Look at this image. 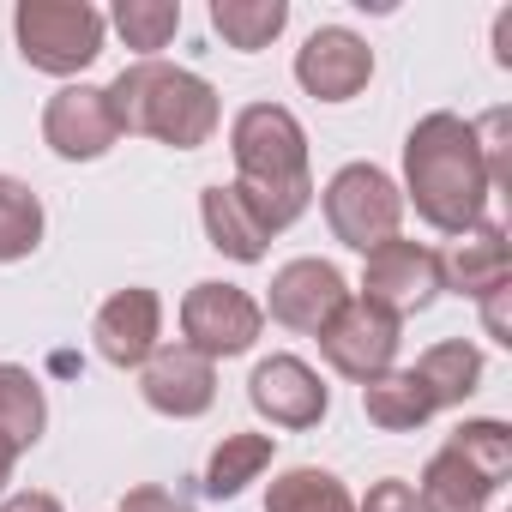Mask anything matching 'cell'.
Returning <instances> with one entry per match:
<instances>
[{"mask_svg": "<svg viewBox=\"0 0 512 512\" xmlns=\"http://www.w3.org/2000/svg\"><path fill=\"white\" fill-rule=\"evenodd\" d=\"M404 211L416 205V217L440 235H464L470 223H482L488 211V169L476 151V127L452 109L422 115L404 133Z\"/></svg>", "mask_w": 512, "mask_h": 512, "instance_id": "1", "label": "cell"}, {"mask_svg": "<svg viewBox=\"0 0 512 512\" xmlns=\"http://www.w3.org/2000/svg\"><path fill=\"white\" fill-rule=\"evenodd\" d=\"M229 157L235 187L260 211V223L278 235L314 205V169H308V133L284 103H247L229 121Z\"/></svg>", "mask_w": 512, "mask_h": 512, "instance_id": "2", "label": "cell"}, {"mask_svg": "<svg viewBox=\"0 0 512 512\" xmlns=\"http://www.w3.org/2000/svg\"><path fill=\"white\" fill-rule=\"evenodd\" d=\"M109 115L121 133L133 139H157L169 151H199L211 145V133L223 127V103L217 85L199 79L193 67H169V61H133L121 67L109 85Z\"/></svg>", "mask_w": 512, "mask_h": 512, "instance_id": "3", "label": "cell"}, {"mask_svg": "<svg viewBox=\"0 0 512 512\" xmlns=\"http://www.w3.org/2000/svg\"><path fill=\"white\" fill-rule=\"evenodd\" d=\"M13 37H19L25 67H37L49 79H73L103 55L109 19L91 7V0H19Z\"/></svg>", "mask_w": 512, "mask_h": 512, "instance_id": "4", "label": "cell"}, {"mask_svg": "<svg viewBox=\"0 0 512 512\" xmlns=\"http://www.w3.org/2000/svg\"><path fill=\"white\" fill-rule=\"evenodd\" d=\"M320 211H326L332 235L356 253H374V247L398 241V229H404V193L380 163H344L326 181Z\"/></svg>", "mask_w": 512, "mask_h": 512, "instance_id": "5", "label": "cell"}, {"mask_svg": "<svg viewBox=\"0 0 512 512\" xmlns=\"http://www.w3.org/2000/svg\"><path fill=\"white\" fill-rule=\"evenodd\" d=\"M266 332V308L253 302L241 284H223V278H205L181 296V344L211 356V362H229V356H247Z\"/></svg>", "mask_w": 512, "mask_h": 512, "instance_id": "6", "label": "cell"}, {"mask_svg": "<svg viewBox=\"0 0 512 512\" xmlns=\"http://www.w3.org/2000/svg\"><path fill=\"white\" fill-rule=\"evenodd\" d=\"M320 356H326V368L332 374H344V380H356V386H368L374 374H386V368H398V344H404V320H392L386 308H374V302H362V296H350L320 332Z\"/></svg>", "mask_w": 512, "mask_h": 512, "instance_id": "7", "label": "cell"}, {"mask_svg": "<svg viewBox=\"0 0 512 512\" xmlns=\"http://www.w3.org/2000/svg\"><path fill=\"white\" fill-rule=\"evenodd\" d=\"M440 296V253L422 241H386L374 253H362V302L386 308L392 320H410L422 308H434Z\"/></svg>", "mask_w": 512, "mask_h": 512, "instance_id": "8", "label": "cell"}, {"mask_svg": "<svg viewBox=\"0 0 512 512\" xmlns=\"http://www.w3.org/2000/svg\"><path fill=\"white\" fill-rule=\"evenodd\" d=\"M247 404L260 410L272 428H290V434H302V428H320L326 422V410H332V386L320 380V368H308L302 356H266V362H253V374H247Z\"/></svg>", "mask_w": 512, "mask_h": 512, "instance_id": "9", "label": "cell"}, {"mask_svg": "<svg viewBox=\"0 0 512 512\" xmlns=\"http://www.w3.org/2000/svg\"><path fill=\"white\" fill-rule=\"evenodd\" d=\"M368 79H374V49L350 25H320L296 49V85L320 103H350L368 91Z\"/></svg>", "mask_w": 512, "mask_h": 512, "instance_id": "10", "label": "cell"}, {"mask_svg": "<svg viewBox=\"0 0 512 512\" xmlns=\"http://www.w3.org/2000/svg\"><path fill=\"white\" fill-rule=\"evenodd\" d=\"M121 139L115 115H109V97L103 85H61L43 109V145L61 157V163H97L109 157Z\"/></svg>", "mask_w": 512, "mask_h": 512, "instance_id": "11", "label": "cell"}, {"mask_svg": "<svg viewBox=\"0 0 512 512\" xmlns=\"http://www.w3.org/2000/svg\"><path fill=\"white\" fill-rule=\"evenodd\" d=\"M139 398L169 422H193L217 404V362L187 344H157L139 368Z\"/></svg>", "mask_w": 512, "mask_h": 512, "instance_id": "12", "label": "cell"}, {"mask_svg": "<svg viewBox=\"0 0 512 512\" xmlns=\"http://www.w3.org/2000/svg\"><path fill=\"white\" fill-rule=\"evenodd\" d=\"M344 302H350V284H344V272H338L332 260H290V266L272 272V296H266L260 308H266L278 326L314 338Z\"/></svg>", "mask_w": 512, "mask_h": 512, "instance_id": "13", "label": "cell"}, {"mask_svg": "<svg viewBox=\"0 0 512 512\" xmlns=\"http://www.w3.org/2000/svg\"><path fill=\"white\" fill-rule=\"evenodd\" d=\"M91 338H97V356H103L109 368H145L151 350L163 344V296L145 290V284L115 290V296L97 308Z\"/></svg>", "mask_w": 512, "mask_h": 512, "instance_id": "14", "label": "cell"}, {"mask_svg": "<svg viewBox=\"0 0 512 512\" xmlns=\"http://www.w3.org/2000/svg\"><path fill=\"white\" fill-rule=\"evenodd\" d=\"M500 284H512V247H506V229L482 217L464 235H452V247L440 253V290H452L464 302H482Z\"/></svg>", "mask_w": 512, "mask_h": 512, "instance_id": "15", "label": "cell"}, {"mask_svg": "<svg viewBox=\"0 0 512 512\" xmlns=\"http://www.w3.org/2000/svg\"><path fill=\"white\" fill-rule=\"evenodd\" d=\"M199 223H205V241L223 253V260H235V266H260L266 247H272V229L260 223V211L241 199L235 181H217V187L199 193Z\"/></svg>", "mask_w": 512, "mask_h": 512, "instance_id": "16", "label": "cell"}, {"mask_svg": "<svg viewBox=\"0 0 512 512\" xmlns=\"http://www.w3.org/2000/svg\"><path fill=\"white\" fill-rule=\"evenodd\" d=\"M272 458H278V434H253V428L223 434V440L211 446V458H205L199 488H205L211 500H235L247 482H260V476L272 470Z\"/></svg>", "mask_w": 512, "mask_h": 512, "instance_id": "17", "label": "cell"}, {"mask_svg": "<svg viewBox=\"0 0 512 512\" xmlns=\"http://www.w3.org/2000/svg\"><path fill=\"white\" fill-rule=\"evenodd\" d=\"M410 374L428 386L434 410H458V404L476 398V386H482V350L464 344V338H446V344H428Z\"/></svg>", "mask_w": 512, "mask_h": 512, "instance_id": "18", "label": "cell"}, {"mask_svg": "<svg viewBox=\"0 0 512 512\" xmlns=\"http://www.w3.org/2000/svg\"><path fill=\"white\" fill-rule=\"evenodd\" d=\"M362 416L374 428H386V434H416L434 416V398L410 368H386V374H374L362 386Z\"/></svg>", "mask_w": 512, "mask_h": 512, "instance_id": "19", "label": "cell"}, {"mask_svg": "<svg viewBox=\"0 0 512 512\" xmlns=\"http://www.w3.org/2000/svg\"><path fill=\"white\" fill-rule=\"evenodd\" d=\"M49 428V398H43V380L19 362H0V440H7L19 458L43 440Z\"/></svg>", "mask_w": 512, "mask_h": 512, "instance_id": "20", "label": "cell"}, {"mask_svg": "<svg viewBox=\"0 0 512 512\" xmlns=\"http://www.w3.org/2000/svg\"><path fill=\"white\" fill-rule=\"evenodd\" d=\"M410 488H416L422 512H488V500H494V488L446 446L422 464V482H410Z\"/></svg>", "mask_w": 512, "mask_h": 512, "instance_id": "21", "label": "cell"}, {"mask_svg": "<svg viewBox=\"0 0 512 512\" xmlns=\"http://www.w3.org/2000/svg\"><path fill=\"white\" fill-rule=\"evenodd\" d=\"M284 25H290V0H211V31L241 55L272 49Z\"/></svg>", "mask_w": 512, "mask_h": 512, "instance_id": "22", "label": "cell"}, {"mask_svg": "<svg viewBox=\"0 0 512 512\" xmlns=\"http://www.w3.org/2000/svg\"><path fill=\"white\" fill-rule=\"evenodd\" d=\"M266 512H356L350 488L320 464H290L266 488Z\"/></svg>", "mask_w": 512, "mask_h": 512, "instance_id": "23", "label": "cell"}, {"mask_svg": "<svg viewBox=\"0 0 512 512\" xmlns=\"http://www.w3.org/2000/svg\"><path fill=\"white\" fill-rule=\"evenodd\" d=\"M43 199L31 193V181L19 175H0V266H13V260H31V253L43 247Z\"/></svg>", "mask_w": 512, "mask_h": 512, "instance_id": "24", "label": "cell"}, {"mask_svg": "<svg viewBox=\"0 0 512 512\" xmlns=\"http://www.w3.org/2000/svg\"><path fill=\"white\" fill-rule=\"evenodd\" d=\"M446 452H458L488 488H506V476H512V428H506L500 416H470V422H458V428L446 434Z\"/></svg>", "mask_w": 512, "mask_h": 512, "instance_id": "25", "label": "cell"}, {"mask_svg": "<svg viewBox=\"0 0 512 512\" xmlns=\"http://www.w3.org/2000/svg\"><path fill=\"white\" fill-rule=\"evenodd\" d=\"M109 25L121 31V43H127L139 61H163V49H169L175 31H181V0H115Z\"/></svg>", "mask_w": 512, "mask_h": 512, "instance_id": "26", "label": "cell"}, {"mask_svg": "<svg viewBox=\"0 0 512 512\" xmlns=\"http://www.w3.org/2000/svg\"><path fill=\"white\" fill-rule=\"evenodd\" d=\"M470 127H476V151H482L488 187H494V193L512 187V157H506V127H512V115H506V109H488V115L470 121Z\"/></svg>", "mask_w": 512, "mask_h": 512, "instance_id": "27", "label": "cell"}, {"mask_svg": "<svg viewBox=\"0 0 512 512\" xmlns=\"http://www.w3.org/2000/svg\"><path fill=\"white\" fill-rule=\"evenodd\" d=\"M356 512H422V506H416V488H410L404 476H380Z\"/></svg>", "mask_w": 512, "mask_h": 512, "instance_id": "28", "label": "cell"}, {"mask_svg": "<svg viewBox=\"0 0 512 512\" xmlns=\"http://www.w3.org/2000/svg\"><path fill=\"white\" fill-rule=\"evenodd\" d=\"M115 512H193V500H181V494L163 488V482H139V488H127V500H121Z\"/></svg>", "mask_w": 512, "mask_h": 512, "instance_id": "29", "label": "cell"}, {"mask_svg": "<svg viewBox=\"0 0 512 512\" xmlns=\"http://www.w3.org/2000/svg\"><path fill=\"white\" fill-rule=\"evenodd\" d=\"M506 308H512V284H500V290L482 296V326H488L494 344H512V314Z\"/></svg>", "mask_w": 512, "mask_h": 512, "instance_id": "30", "label": "cell"}, {"mask_svg": "<svg viewBox=\"0 0 512 512\" xmlns=\"http://www.w3.org/2000/svg\"><path fill=\"white\" fill-rule=\"evenodd\" d=\"M0 512H67V506H61V494H49V488H19V494L0 500Z\"/></svg>", "mask_w": 512, "mask_h": 512, "instance_id": "31", "label": "cell"}, {"mask_svg": "<svg viewBox=\"0 0 512 512\" xmlns=\"http://www.w3.org/2000/svg\"><path fill=\"white\" fill-rule=\"evenodd\" d=\"M494 61H500V67H512V13H500V19H494Z\"/></svg>", "mask_w": 512, "mask_h": 512, "instance_id": "32", "label": "cell"}, {"mask_svg": "<svg viewBox=\"0 0 512 512\" xmlns=\"http://www.w3.org/2000/svg\"><path fill=\"white\" fill-rule=\"evenodd\" d=\"M13 470H19V452L0 440V494H7V482H13Z\"/></svg>", "mask_w": 512, "mask_h": 512, "instance_id": "33", "label": "cell"}]
</instances>
